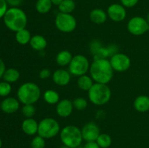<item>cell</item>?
I'll return each mask as SVG.
<instances>
[{
  "mask_svg": "<svg viewBox=\"0 0 149 148\" xmlns=\"http://www.w3.org/2000/svg\"><path fill=\"white\" fill-rule=\"evenodd\" d=\"M63 1V0H51V1H52V5L58 6V7L61 4V3Z\"/></svg>",
  "mask_w": 149,
  "mask_h": 148,
  "instance_id": "38",
  "label": "cell"
},
{
  "mask_svg": "<svg viewBox=\"0 0 149 148\" xmlns=\"http://www.w3.org/2000/svg\"><path fill=\"white\" fill-rule=\"evenodd\" d=\"M5 71V64H4V61L0 58V78L3 77V75H4Z\"/></svg>",
  "mask_w": 149,
  "mask_h": 148,
  "instance_id": "37",
  "label": "cell"
},
{
  "mask_svg": "<svg viewBox=\"0 0 149 148\" xmlns=\"http://www.w3.org/2000/svg\"><path fill=\"white\" fill-rule=\"evenodd\" d=\"M1 146H2V142H1V139L0 138V148L1 147Z\"/></svg>",
  "mask_w": 149,
  "mask_h": 148,
  "instance_id": "41",
  "label": "cell"
},
{
  "mask_svg": "<svg viewBox=\"0 0 149 148\" xmlns=\"http://www.w3.org/2000/svg\"><path fill=\"white\" fill-rule=\"evenodd\" d=\"M45 145H46L45 139L39 135L34 136L31 142V148H45Z\"/></svg>",
  "mask_w": 149,
  "mask_h": 148,
  "instance_id": "29",
  "label": "cell"
},
{
  "mask_svg": "<svg viewBox=\"0 0 149 148\" xmlns=\"http://www.w3.org/2000/svg\"><path fill=\"white\" fill-rule=\"evenodd\" d=\"M108 17L112 21L119 23L126 18L127 10L126 7L122 4H112L107 9Z\"/></svg>",
  "mask_w": 149,
  "mask_h": 148,
  "instance_id": "12",
  "label": "cell"
},
{
  "mask_svg": "<svg viewBox=\"0 0 149 148\" xmlns=\"http://www.w3.org/2000/svg\"><path fill=\"white\" fill-rule=\"evenodd\" d=\"M76 8V3L74 0H63L58 6L59 12L71 14Z\"/></svg>",
  "mask_w": 149,
  "mask_h": 148,
  "instance_id": "26",
  "label": "cell"
},
{
  "mask_svg": "<svg viewBox=\"0 0 149 148\" xmlns=\"http://www.w3.org/2000/svg\"><path fill=\"white\" fill-rule=\"evenodd\" d=\"M95 142L100 148H109L112 144V139L108 133H100Z\"/></svg>",
  "mask_w": 149,
  "mask_h": 148,
  "instance_id": "27",
  "label": "cell"
},
{
  "mask_svg": "<svg viewBox=\"0 0 149 148\" xmlns=\"http://www.w3.org/2000/svg\"><path fill=\"white\" fill-rule=\"evenodd\" d=\"M61 132V126L56 119L45 118L39 123L38 135L45 139H51L56 136Z\"/></svg>",
  "mask_w": 149,
  "mask_h": 148,
  "instance_id": "6",
  "label": "cell"
},
{
  "mask_svg": "<svg viewBox=\"0 0 149 148\" xmlns=\"http://www.w3.org/2000/svg\"><path fill=\"white\" fill-rule=\"evenodd\" d=\"M133 106L140 113H145L149 110V97L146 95L138 96L134 101Z\"/></svg>",
  "mask_w": 149,
  "mask_h": 148,
  "instance_id": "19",
  "label": "cell"
},
{
  "mask_svg": "<svg viewBox=\"0 0 149 148\" xmlns=\"http://www.w3.org/2000/svg\"><path fill=\"white\" fill-rule=\"evenodd\" d=\"M83 148H100L99 145L96 142H87L84 146Z\"/></svg>",
  "mask_w": 149,
  "mask_h": 148,
  "instance_id": "35",
  "label": "cell"
},
{
  "mask_svg": "<svg viewBox=\"0 0 149 148\" xmlns=\"http://www.w3.org/2000/svg\"><path fill=\"white\" fill-rule=\"evenodd\" d=\"M20 108V101L14 97H7L1 102V110L4 113L11 114Z\"/></svg>",
  "mask_w": 149,
  "mask_h": 148,
  "instance_id": "15",
  "label": "cell"
},
{
  "mask_svg": "<svg viewBox=\"0 0 149 148\" xmlns=\"http://www.w3.org/2000/svg\"><path fill=\"white\" fill-rule=\"evenodd\" d=\"M81 130L83 140L86 142H95L100 134L99 126L95 122H88L83 126Z\"/></svg>",
  "mask_w": 149,
  "mask_h": 148,
  "instance_id": "11",
  "label": "cell"
},
{
  "mask_svg": "<svg viewBox=\"0 0 149 148\" xmlns=\"http://www.w3.org/2000/svg\"><path fill=\"white\" fill-rule=\"evenodd\" d=\"M23 0H6L7 4L13 6V7H17L22 3Z\"/></svg>",
  "mask_w": 149,
  "mask_h": 148,
  "instance_id": "36",
  "label": "cell"
},
{
  "mask_svg": "<svg viewBox=\"0 0 149 148\" xmlns=\"http://www.w3.org/2000/svg\"><path fill=\"white\" fill-rule=\"evenodd\" d=\"M87 92L89 100L93 104L97 106L107 104L111 97V90L108 84L94 83Z\"/></svg>",
  "mask_w": 149,
  "mask_h": 148,
  "instance_id": "4",
  "label": "cell"
},
{
  "mask_svg": "<svg viewBox=\"0 0 149 148\" xmlns=\"http://www.w3.org/2000/svg\"><path fill=\"white\" fill-rule=\"evenodd\" d=\"M93 84H94V81L90 75H87V74H85V75L78 77L77 86L82 91H88L93 86Z\"/></svg>",
  "mask_w": 149,
  "mask_h": 148,
  "instance_id": "21",
  "label": "cell"
},
{
  "mask_svg": "<svg viewBox=\"0 0 149 148\" xmlns=\"http://www.w3.org/2000/svg\"><path fill=\"white\" fill-rule=\"evenodd\" d=\"M127 28L130 33L134 36H141L149 30V24L146 19L140 16H135L128 21Z\"/></svg>",
  "mask_w": 149,
  "mask_h": 148,
  "instance_id": "9",
  "label": "cell"
},
{
  "mask_svg": "<svg viewBox=\"0 0 149 148\" xmlns=\"http://www.w3.org/2000/svg\"><path fill=\"white\" fill-rule=\"evenodd\" d=\"M55 25L58 30L63 33H71L76 29L77 22L71 14L59 12L56 15Z\"/></svg>",
  "mask_w": 149,
  "mask_h": 148,
  "instance_id": "8",
  "label": "cell"
},
{
  "mask_svg": "<svg viewBox=\"0 0 149 148\" xmlns=\"http://www.w3.org/2000/svg\"><path fill=\"white\" fill-rule=\"evenodd\" d=\"M12 91V86L10 83L2 81L0 82V97H7Z\"/></svg>",
  "mask_w": 149,
  "mask_h": 148,
  "instance_id": "31",
  "label": "cell"
},
{
  "mask_svg": "<svg viewBox=\"0 0 149 148\" xmlns=\"http://www.w3.org/2000/svg\"><path fill=\"white\" fill-rule=\"evenodd\" d=\"M146 20L147 22H148V23L149 24V13L148 15H147V17H146Z\"/></svg>",
  "mask_w": 149,
  "mask_h": 148,
  "instance_id": "39",
  "label": "cell"
},
{
  "mask_svg": "<svg viewBox=\"0 0 149 148\" xmlns=\"http://www.w3.org/2000/svg\"><path fill=\"white\" fill-rule=\"evenodd\" d=\"M7 10V3L6 0H0V19L4 17Z\"/></svg>",
  "mask_w": 149,
  "mask_h": 148,
  "instance_id": "33",
  "label": "cell"
},
{
  "mask_svg": "<svg viewBox=\"0 0 149 148\" xmlns=\"http://www.w3.org/2000/svg\"><path fill=\"white\" fill-rule=\"evenodd\" d=\"M43 99L48 104H57L60 101V95L55 90L47 89L44 92Z\"/></svg>",
  "mask_w": 149,
  "mask_h": 148,
  "instance_id": "22",
  "label": "cell"
},
{
  "mask_svg": "<svg viewBox=\"0 0 149 148\" xmlns=\"http://www.w3.org/2000/svg\"><path fill=\"white\" fill-rule=\"evenodd\" d=\"M31 35L30 31L26 28L22 29L19 31L16 32L15 33V39L18 44L21 45H26L29 44L31 39Z\"/></svg>",
  "mask_w": 149,
  "mask_h": 148,
  "instance_id": "23",
  "label": "cell"
},
{
  "mask_svg": "<svg viewBox=\"0 0 149 148\" xmlns=\"http://www.w3.org/2000/svg\"><path fill=\"white\" fill-rule=\"evenodd\" d=\"M109 60H110L113 70L116 72H125L130 68V58L129 57V56L124 53L116 52L114 55L111 56Z\"/></svg>",
  "mask_w": 149,
  "mask_h": 148,
  "instance_id": "10",
  "label": "cell"
},
{
  "mask_svg": "<svg viewBox=\"0 0 149 148\" xmlns=\"http://www.w3.org/2000/svg\"><path fill=\"white\" fill-rule=\"evenodd\" d=\"M120 1L121 4L125 7L130 8V7H135L138 3L139 0H120Z\"/></svg>",
  "mask_w": 149,
  "mask_h": 148,
  "instance_id": "32",
  "label": "cell"
},
{
  "mask_svg": "<svg viewBox=\"0 0 149 148\" xmlns=\"http://www.w3.org/2000/svg\"><path fill=\"white\" fill-rule=\"evenodd\" d=\"M22 130L29 136H33L38 133L39 123L33 118H26L22 123Z\"/></svg>",
  "mask_w": 149,
  "mask_h": 148,
  "instance_id": "16",
  "label": "cell"
},
{
  "mask_svg": "<svg viewBox=\"0 0 149 148\" xmlns=\"http://www.w3.org/2000/svg\"><path fill=\"white\" fill-rule=\"evenodd\" d=\"M74 108L73 102L68 99H63L56 104V113L59 117L68 118L73 113Z\"/></svg>",
  "mask_w": 149,
  "mask_h": 148,
  "instance_id": "13",
  "label": "cell"
},
{
  "mask_svg": "<svg viewBox=\"0 0 149 148\" xmlns=\"http://www.w3.org/2000/svg\"><path fill=\"white\" fill-rule=\"evenodd\" d=\"M2 78L4 81L10 84L16 82L20 78V73L15 68H8L5 71Z\"/></svg>",
  "mask_w": 149,
  "mask_h": 148,
  "instance_id": "25",
  "label": "cell"
},
{
  "mask_svg": "<svg viewBox=\"0 0 149 148\" xmlns=\"http://www.w3.org/2000/svg\"><path fill=\"white\" fill-rule=\"evenodd\" d=\"M59 148H70V147H68L65 146V145H63V146H61V147H59Z\"/></svg>",
  "mask_w": 149,
  "mask_h": 148,
  "instance_id": "40",
  "label": "cell"
},
{
  "mask_svg": "<svg viewBox=\"0 0 149 148\" xmlns=\"http://www.w3.org/2000/svg\"><path fill=\"white\" fill-rule=\"evenodd\" d=\"M3 19L7 28L15 32L26 28L27 26V15L26 12L19 7H11L8 9Z\"/></svg>",
  "mask_w": 149,
  "mask_h": 148,
  "instance_id": "2",
  "label": "cell"
},
{
  "mask_svg": "<svg viewBox=\"0 0 149 148\" xmlns=\"http://www.w3.org/2000/svg\"><path fill=\"white\" fill-rule=\"evenodd\" d=\"M71 73L65 69H58L52 75V81L56 85L65 86L69 84L71 81Z\"/></svg>",
  "mask_w": 149,
  "mask_h": 148,
  "instance_id": "14",
  "label": "cell"
},
{
  "mask_svg": "<svg viewBox=\"0 0 149 148\" xmlns=\"http://www.w3.org/2000/svg\"><path fill=\"white\" fill-rule=\"evenodd\" d=\"M72 58L73 55L69 51L62 50L57 54L55 61L59 66L65 67L69 65Z\"/></svg>",
  "mask_w": 149,
  "mask_h": 148,
  "instance_id": "20",
  "label": "cell"
},
{
  "mask_svg": "<svg viewBox=\"0 0 149 148\" xmlns=\"http://www.w3.org/2000/svg\"><path fill=\"white\" fill-rule=\"evenodd\" d=\"M90 76L94 82L108 84L112 80L114 71L110 60L106 58H96L90 64Z\"/></svg>",
  "mask_w": 149,
  "mask_h": 148,
  "instance_id": "1",
  "label": "cell"
},
{
  "mask_svg": "<svg viewBox=\"0 0 149 148\" xmlns=\"http://www.w3.org/2000/svg\"><path fill=\"white\" fill-rule=\"evenodd\" d=\"M90 63L87 57L83 55L73 56L71 62L68 65V71L71 75L79 77L87 74L90 71Z\"/></svg>",
  "mask_w": 149,
  "mask_h": 148,
  "instance_id": "7",
  "label": "cell"
},
{
  "mask_svg": "<svg viewBox=\"0 0 149 148\" xmlns=\"http://www.w3.org/2000/svg\"><path fill=\"white\" fill-rule=\"evenodd\" d=\"M78 148H83V147H79Z\"/></svg>",
  "mask_w": 149,
  "mask_h": 148,
  "instance_id": "43",
  "label": "cell"
},
{
  "mask_svg": "<svg viewBox=\"0 0 149 148\" xmlns=\"http://www.w3.org/2000/svg\"><path fill=\"white\" fill-rule=\"evenodd\" d=\"M36 113V108L33 104H23L22 107V113L26 118H33Z\"/></svg>",
  "mask_w": 149,
  "mask_h": 148,
  "instance_id": "30",
  "label": "cell"
},
{
  "mask_svg": "<svg viewBox=\"0 0 149 148\" xmlns=\"http://www.w3.org/2000/svg\"><path fill=\"white\" fill-rule=\"evenodd\" d=\"M41 89L33 82H26L22 84L17 91V100L23 104H33L41 97Z\"/></svg>",
  "mask_w": 149,
  "mask_h": 148,
  "instance_id": "3",
  "label": "cell"
},
{
  "mask_svg": "<svg viewBox=\"0 0 149 148\" xmlns=\"http://www.w3.org/2000/svg\"><path fill=\"white\" fill-rule=\"evenodd\" d=\"M51 76V71L47 68H44L41 70L39 73V77L42 80L47 79L48 78Z\"/></svg>",
  "mask_w": 149,
  "mask_h": 148,
  "instance_id": "34",
  "label": "cell"
},
{
  "mask_svg": "<svg viewBox=\"0 0 149 148\" xmlns=\"http://www.w3.org/2000/svg\"><path fill=\"white\" fill-rule=\"evenodd\" d=\"M52 3L51 0H37L35 4L36 10L40 14H47L51 10Z\"/></svg>",
  "mask_w": 149,
  "mask_h": 148,
  "instance_id": "24",
  "label": "cell"
},
{
  "mask_svg": "<svg viewBox=\"0 0 149 148\" xmlns=\"http://www.w3.org/2000/svg\"><path fill=\"white\" fill-rule=\"evenodd\" d=\"M31 47L35 51L37 52H42L45 50V48L47 46V39L42 35H34L31 39L29 42Z\"/></svg>",
  "mask_w": 149,
  "mask_h": 148,
  "instance_id": "17",
  "label": "cell"
},
{
  "mask_svg": "<svg viewBox=\"0 0 149 148\" xmlns=\"http://www.w3.org/2000/svg\"><path fill=\"white\" fill-rule=\"evenodd\" d=\"M0 108H1V102H0Z\"/></svg>",
  "mask_w": 149,
  "mask_h": 148,
  "instance_id": "42",
  "label": "cell"
},
{
  "mask_svg": "<svg viewBox=\"0 0 149 148\" xmlns=\"http://www.w3.org/2000/svg\"><path fill=\"white\" fill-rule=\"evenodd\" d=\"M73 104L76 110L81 111V110H84L87 108L88 102H87V100L83 97H77L73 101Z\"/></svg>",
  "mask_w": 149,
  "mask_h": 148,
  "instance_id": "28",
  "label": "cell"
},
{
  "mask_svg": "<svg viewBox=\"0 0 149 148\" xmlns=\"http://www.w3.org/2000/svg\"><path fill=\"white\" fill-rule=\"evenodd\" d=\"M108 15L106 12L100 8L93 9L90 13V19L93 23L100 25L107 20Z\"/></svg>",
  "mask_w": 149,
  "mask_h": 148,
  "instance_id": "18",
  "label": "cell"
},
{
  "mask_svg": "<svg viewBox=\"0 0 149 148\" xmlns=\"http://www.w3.org/2000/svg\"><path fill=\"white\" fill-rule=\"evenodd\" d=\"M61 142L70 148H78L83 141L81 130L74 125H68L60 132Z\"/></svg>",
  "mask_w": 149,
  "mask_h": 148,
  "instance_id": "5",
  "label": "cell"
}]
</instances>
